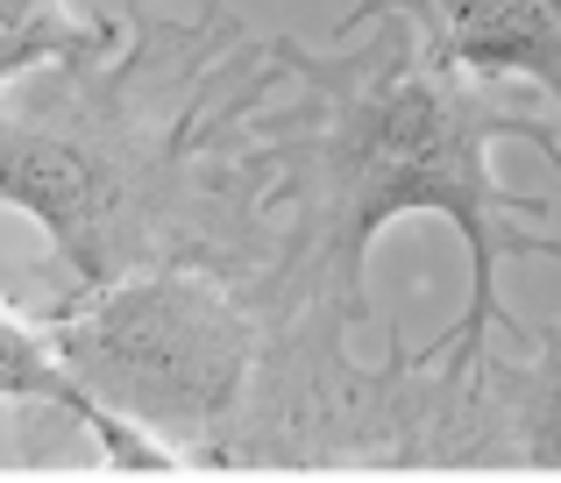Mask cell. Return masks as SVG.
<instances>
[{
	"label": "cell",
	"instance_id": "7",
	"mask_svg": "<svg viewBox=\"0 0 561 483\" xmlns=\"http://www.w3.org/2000/svg\"><path fill=\"white\" fill-rule=\"evenodd\" d=\"M114 36H122V22L79 14L71 0H0V93H8L14 79H28V71L85 57Z\"/></svg>",
	"mask_w": 561,
	"mask_h": 483
},
{
	"label": "cell",
	"instance_id": "3",
	"mask_svg": "<svg viewBox=\"0 0 561 483\" xmlns=\"http://www.w3.org/2000/svg\"><path fill=\"white\" fill-rule=\"evenodd\" d=\"M65 370L185 470H249L285 320L249 277L171 263L107 291L36 306Z\"/></svg>",
	"mask_w": 561,
	"mask_h": 483
},
{
	"label": "cell",
	"instance_id": "6",
	"mask_svg": "<svg viewBox=\"0 0 561 483\" xmlns=\"http://www.w3.org/2000/svg\"><path fill=\"white\" fill-rule=\"evenodd\" d=\"M0 405H28V413L65 419L100 470H128V476H179L185 470L157 434H142V427H128L122 413H107V405L65 370L57 342L43 334V320L14 313V306H0Z\"/></svg>",
	"mask_w": 561,
	"mask_h": 483
},
{
	"label": "cell",
	"instance_id": "5",
	"mask_svg": "<svg viewBox=\"0 0 561 483\" xmlns=\"http://www.w3.org/2000/svg\"><path fill=\"white\" fill-rule=\"evenodd\" d=\"M377 14L412 22L426 50L469 79H526L554 93L561 122V0H342L334 28H363Z\"/></svg>",
	"mask_w": 561,
	"mask_h": 483
},
{
	"label": "cell",
	"instance_id": "2",
	"mask_svg": "<svg viewBox=\"0 0 561 483\" xmlns=\"http://www.w3.org/2000/svg\"><path fill=\"white\" fill-rule=\"evenodd\" d=\"M271 36L228 0L199 14L136 8L122 36L0 93V207L50 249V299L206 263L256 285L277 256L256 171Z\"/></svg>",
	"mask_w": 561,
	"mask_h": 483
},
{
	"label": "cell",
	"instance_id": "1",
	"mask_svg": "<svg viewBox=\"0 0 561 483\" xmlns=\"http://www.w3.org/2000/svg\"><path fill=\"white\" fill-rule=\"evenodd\" d=\"M534 142L561 164V122L512 107L497 79L440 65L420 28L377 14L328 43L271 36V93L256 107V171L271 193L277 256L256 277L277 320H328L342 334L377 327L370 256L383 228L440 221L469 249V306L434 334L440 363H469L491 334H526L497 271L512 256H554L540 235L548 199L497 179V150Z\"/></svg>",
	"mask_w": 561,
	"mask_h": 483
},
{
	"label": "cell",
	"instance_id": "4",
	"mask_svg": "<svg viewBox=\"0 0 561 483\" xmlns=\"http://www.w3.org/2000/svg\"><path fill=\"white\" fill-rule=\"evenodd\" d=\"M448 363V470H561V327Z\"/></svg>",
	"mask_w": 561,
	"mask_h": 483
}]
</instances>
